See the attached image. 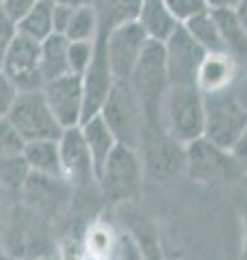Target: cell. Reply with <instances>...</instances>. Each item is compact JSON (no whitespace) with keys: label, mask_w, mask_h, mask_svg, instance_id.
Instances as JSON below:
<instances>
[{"label":"cell","mask_w":247,"mask_h":260,"mask_svg":"<svg viewBox=\"0 0 247 260\" xmlns=\"http://www.w3.org/2000/svg\"><path fill=\"white\" fill-rule=\"evenodd\" d=\"M128 80L133 85L135 93L139 95V100H141L145 124L163 126V104H165V95L169 91V76H167V65H165L163 42L150 39L141 59L137 61L135 70L130 72Z\"/></svg>","instance_id":"cell-1"},{"label":"cell","mask_w":247,"mask_h":260,"mask_svg":"<svg viewBox=\"0 0 247 260\" xmlns=\"http://www.w3.org/2000/svg\"><path fill=\"white\" fill-rule=\"evenodd\" d=\"M100 115L111 128L117 143L139 148L145 128V113L128 78H115L109 95L100 107Z\"/></svg>","instance_id":"cell-2"},{"label":"cell","mask_w":247,"mask_h":260,"mask_svg":"<svg viewBox=\"0 0 247 260\" xmlns=\"http://www.w3.org/2000/svg\"><path fill=\"white\" fill-rule=\"evenodd\" d=\"M143 160L137 148L117 143L106 158L100 176H98V186L106 202L111 204H123V202L137 200L143 184Z\"/></svg>","instance_id":"cell-3"},{"label":"cell","mask_w":247,"mask_h":260,"mask_svg":"<svg viewBox=\"0 0 247 260\" xmlns=\"http://www.w3.org/2000/svg\"><path fill=\"white\" fill-rule=\"evenodd\" d=\"M204 93L197 85H169L163 104V126L182 145L204 137Z\"/></svg>","instance_id":"cell-4"},{"label":"cell","mask_w":247,"mask_h":260,"mask_svg":"<svg viewBox=\"0 0 247 260\" xmlns=\"http://www.w3.org/2000/svg\"><path fill=\"white\" fill-rule=\"evenodd\" d=\"M204 137L224 150H232L247 126V107L234 95L232 87L204 93Z\"/></svg>","instance_id":"cell-5"},{"label":"cell","mask_w":247,"mask_h":260,"mask_svg":"<svg viewBox=\"0 0 247 260\" xmlns=\"http://www.w3.org/2000/svg\"><path fill=\"white\" fill-rule=\"evenodd\" d=\"M7 119L26 141L33 139H59L63 126L48 104L44 89L33 91H18L13 104L7 111Z\"/></svg>","instance_id":"cell-6"},{"label":"cell","mask_w":247,"mask_h":260,"mask_svg":"<svg viewBox=\"0 0 247 260\" xmlns=\"http://www.w3.org/2000/svg\"><path fill=\"white\" fill-rule=\"evenodd\" d=\"M184 154H187L189 176L202 184L228 182V180H234V178L245 176L243 167L234 158V154L210 143L206 137H200V139L187 143Z\"/></svg>","instance_id":"cell-7"},{"label":"cell","mask_w":247,"mask_h":260,"mask_svg":"<svg viewBox=\"0 0 247 260\" xmlns=\"http://www.w3.org/2000/svg\"><path fill=\"white\" fill-rule=\"evenodd\" d=\"M39 52H41V42L15 30L13 39L5 50L0 70L5 72V76L11 80L18 91L44 89V74H41Z\"/></svg>","instance_id":"cell-8"},{"label":"cell","mask_w":247,"mask_h":260,"mask_svg":"<svg viewBox=\"0 0 247 260\" xmlns=\"http://www.w3.org/2000/svg\"><path fill=\"white\" fill-rule=\"evenodd\" d=\"M137 150L141 154L143 167L156 178L174 176V174H180L182 169H187L184 145L176 141L167 133L165 126L145 124Z\"/></svg>","instance_id":"cell-9"},{"label":"cell","mask_w":247,"mask_h":260,"mask_svg":"<svg viewBox=\"0 0 247 260\" xmlns=\"http://www.w3.org/2000/svg\"><path fill=\"white\" fill-rule=\"evenodd\" d=\"M163 50L169 85H197V72H200L206 50L182 24L163 42Z\"/></svg>","instance_id":"cell-10"},{"label":"cell","mask_w":247,"mask_h":260,"mask_svg":"<svg viewBox=\"0 0 247 260\" xmlns=\"http://www.w3.org/2000/svg\"><path fill=\"white\" fill-rule=\"evenodd\" d=\"M150 44V37L139 24V20H130L117 24L106 32V52H109L111 70L115 78H128L135 70L137 61L141 59L143 50Z\"/></svg>","instance_id":"cell-11"},{"label":"cell","mask_w":247,"mask_h":260,"mask_svg":"<svg viewBox=\"0 0 247 260\" xmlns=\"http://www.w3.org/2000/svg\"><path fill=\"white\" fill-rule=\"evenodd\" d=\"M44 95L63 128L78 126L85 115V87L80 74H63L44 85Z\"/></svg>","instance_id":"cell-12"},{"label":"cell","mask_w":247,"mask_h":260,"mask_svg":"<svg viewBox=\"0 0 247 260\" xmlns=\"http://www.w3.org/2000/svg\"><path fill=\"white\" fill-rule=\"evenodd\" d=\"M113 83L115 74L111 70L109 52H106V32H98L94 39L91 63L82 74V87H85V115H82V121L100 113V107L109 95Z\"/></svg>","instance_id":"cell-13"},{"label":"cell","mask_w":247,"mask_h":260,"mask_svg":"<svg viewBox=\"0 0 247 260\" xmlns=\"http://www.w3.org/2000/svg\"><path fill=\"white\" fill-rule=\"evenodd\" d=\"M59 150H61V167L65 180L70 184H82V186L91 182L98 184L94 160L91 154H89L85 137H82L80 124L63 128L59 137Z\"/></svg>","instance_id":"cell-14"},{"label":"cell","mask_w":247,"mask_h":260,"mask_svg":"<svg viewBox=\"0 0 247 260\" xmlns=\"http://www.w3.org/2000/svg\"><path fill=\"white\" fill-rule=\"evenodd\" d=\"M70 182L63 176H46L30 172L22 186V195L35 210H56L68 200Z\"/></svg>","instance_id":"cell-15"},{"label":"cell","mask_w":247,"mask_h":260,"mask_svg":"<svg viewBox=\"0 0 247 260\" xmlns=\"http://www.w3.org/2000/svg\"><path fill=\"white\" fill-rule=\"evenodd\" d=\"M236 78V59L230 50L221 52H206L204 61L197 72V87L202 93L221 91L232 87Z\"/></svg>","instance_id":"cell-16"},{"label":"cell","mask_w":247,"mask_h":260,"mask_svg":"<svg viewBox=\"0 0 247 260\" xmlns=\"http://www.w3.org/2000/svg\"><path fill=\"white\" fill-rule=\"evenodd\" d=\"M80 128H82V137H85V141H87L89 154H91L94 169H96V180H98V176H100L106 158L111 156L113 148L117 145V139H115V135L111 133V128L106 126V121L102 119L100 113L87 117L85 121H80Z\"/></svg>","instance_id":"cell-17"},{"label":"cell","mask_w":247,"mask_h":260,"mask_svg":"<svg viewBox=\"0 0 247 260\" xmlns=\"http://www.w3.org/2000/svg\"><path fill=\"white\" fill-rule=\"evenodd\" d=\"M137 20L147 32V37L154 42H165L180 26V22L176 20V15L171 13L165 0H141Z\"/></svg>","instance_id":"cell-18"},{"label":"cell","mask_w":247,"mask_h":260,"mask_svg":"<svg viewBox=\"0 0 247 260\" xmlns=\"http://www.w3.org/2000/svg\"><path fill=\"white\" fill-rule=\"evenodd\" d=\"M24 160L30 172L46 176H63L59 139H33L24 145Z\"/></svg>","instance_id":"cell-19"},{"label":"cell","mask_w":247,"mask_h":260,"mask_svg":"<svg viewBox=\"0 0 247 260\" xmlns=\"http://www.w3.org/2000/svg\"><path fill=\"white\" fill-rule=\"evenodd\" d=\"M68 48H70V39L61 35V32H52L41 42L39 63H41V74H44V85L48 80L70 74Z\"/></svg>","instance_id":"cell-20"},{"label":"cell","mask_w":247,"mask_h":260,"mask_svg":"<svg viewBox=\"0 0 247 260\" xmlns=\"http://www.w3.org/2000/svg\"><path fill=\"white\" fill-rule=\"evenodd\" d=\"M98 15V32H109L117 24L137 20L141 0H94Z\"/></svg>","instance_id":"cell-21"},{"label":"cell","mask_w":247,"mask_h":260,"mask_svg":"<svg viewBox=\"0 0 247 260\" xmlns=\"http://www.w3.org/2000/svg\"><path fill=\"white\" fill-rule=\"evenodd\" d=\"M182 26L191 32L193 39L200 44L206 52H221V50H228L226 44H224V37L219 32V26H217V20L212 15L210 9H206L202 13H197L195 18L187 20Z\"/></svg>","instance_id":"cell-22"},{"label":"cell","mask_w":247,"mask_h":260,"mask_svg":"<svg viewBox=\"0 0 247 260\" xmlns=\"http://www.w3.org/2000/svg\"><path fill=\"white\" fill-rule=\"evenodd\" d=\"M52 9H54V0H37L35 7L15 24V30L22 32V35L37 39V42H44L48 35L54 32Z\"/></svg>","instance_id":"cell-23"},{"label":"cell","mask_w":247,"mask_h":260,"mask_svg":"<svg viewBox=\"0 0 247 260\" xmlns=\"http://www.w3.org/2000/svg\"><path fill=\"white\" fill-rule=\"evenodd\" d=\"M210 11L217 20L219 32L224 37V44L228 50L232 54L245 52L247 50V28L241 22V18H238L236 9H210Z\"/></svg>","instance_id":"cell-24"},{"label":"cell","mask_w":247,"mask_h":260,"mask_svg":"<svg viewBox=\"0 0 247 260\" xmlns=\"http://www.w3.org/2000/svg\"><path fill=\"white\" fill-rule=\"evenodd\" d=\"M96 35H98V15L94 5L74 9L70 26L65 30V37L70 42H94Z\"/></svg>","instance_id":"cell-25"},{"label":"cell","mask_w":247,"mask_h":260,"mask_svg":"<svg viewBox=\"0 0 247 260\" xmlns=\"http://www.w3.org/2000/svg\"><path fill=\"white\" fill-rule=\"evenodd\" d=\"M28 176H30V169L26 165V160H24V154L15 158L0 160V186L7 193H22V186Z\"/></svg>","instance_id":"cell-26"},{"label":"cell","mask_w":247,"mask_h":260,"mask_svg":"<svg viewBox=\"0 0 247 260\" xmlns=\"http://www.w3.org/2000/svg\"><path fill=\"white\" fill-rule=\"evenodd\" d=\"M24 145H26V139L15 130V126L7 119V115H3L0 117V160L22 156Z\"/></svg>","instance_id":"cell-27"},{"label":"cell","mask_w":247,"mask_h":260,"mask_svg":"<svg viewBox=\"0 0 247 260\" xmlns=\"http://www.w3.org/2000/svg\"><path fill=\"white\" fill-rule=\"evenodd\" d=\"M115 241H117V234H113L104 225H96L87 234V251H94L96 256H111Z\"/></svg>","instance_id":"cell-28"},{"label":"cell","mask_w":247,"mask_h":260,"mask_svg":"<svg viewBox=\"0 0 247 260\" xmlns=\"http://www.w3.org/2000/svg\"><path fill=\"white\" fill-rule=\"evenodd\" d=\"M94 56V42H70L68 48V61H70V72L74 74H85Z\"/></svg>","instance_id":"cell-29"},{"label":"cell","mask_w":247,"mask_h":260,"mask_svg":"<svg viewBox=\"0 0 247 260\" xmlns=\"http://www.w3.org/2000/svg\"><path fill=\"white\" fill-rule=\"evenodd\" d=\"M165 3H167V7L171 9V13L176 15V20L180 24L195 18L197 13L210 9V7L206 5V0H165Z\"/></svg>","instance_id":"cell-30"},{"label":"cell","mask_w":247,"mask_h":260,"mask_svg":"<svg viewBox=\"0 0 247 260\" xmlns=\"http://www.w3.org/2000/svg\"><path fill=\"white\" fill-rule=\"evenodd\" d=\"M37 0H3L0 7H3L5 15L9 18L13 24H18L24 15H26L33 7H35Z\"/></svg>","instance_id":"cell-31"},{"label":"cell","mask_w":247,"mask_h":260,"mask_svg":"<svg viewBox=\"0 0 247 260\" xmlns=\"http://www.w3.org/2000/svg\"><path fill=\"white\" fill-rule=\"evenodd\" d=\"M15 95H18V89L13 87V83L5 76V72L0 70V117L7 115V111L13 104Z\"/></svg>","instance_id":"cell-32"},{"label":"cell","mask_w":247,"mask_h":260,"mask_svg":"<svg viewBox=\"0 0 247 260\" xmlns=\"http://www.w3.org/2000/svg\"><path fill=\"white\" fill-rule=\"evenodd\" d=\"M72 13H74L72 7L56 5L54 3V9H52V26H54V32H61V35H65V30H68V26H70V20H72Z\"/></svg>","instance_id":"cell-33"},{"label":"cell","mask_w":247,"mask_h":260,"mask_svg":"<svg viewBox=\"0 0 247 260\" xmlns=\"http://www.w3.org/2000/svg\"><path fill=\"white\" fill-rule=\"evenodd\" d=\"M13 35H15V24L7 18L3 7H0V63H3L5 50H7V46H9V42L13 39Z\"/></svg>","instance_id":"cell-34"},{"label":"cell","mask_w":247,"mask_h":260,"mask_svg":"<svg viewBox=\"0 0 247 260\" xmlns=\"http://www.w3.org/2000/svg\"><path fill=\"white\" fill-rule=\"evenodd\" d=\"M234 154V158L238 160V165L243 167V172H245V176H247V126H245V130H243V135L238 137V141L234 143V148L230 150Z\"/></svg>","instance_id":"cell-35"},{"label":"cell","mask_w":247,"mask_h":260,"mask_svg":"<svg viewBox=\"0 0 247 260\" xmlns=\"http://www.w3.org/2000/svg\"><path fill=\"white\" fill-rule=\"evenodd\" d=\"M241 0H206L210 9H234Z\"/></svg>","instance_id":"cell-36"},{"label":"cell","mask_w":247,"mask_h":260,"mask_svg":"<svg viewBox=\"0 0 247 260\" xmlns=\"http://www.w3.org/2000/svg\"><path fill=\"white\" fill-rule=\"evenodd\" d=\"M56 5H65V7H72V9H78V7H87V5H94V0H54Z\"/></svg>","instance_id":"cell-37"},{"label":"cell","mask_w":247,"mask_h":260,"mask_svg":"<svg viewBox=\"0 0 247 260\" xmlns=\"http://www.w3.org/2000/svg\"><path fill=\"white\" fill-rule=\"evenodd\" d=\"M234 9H236L238 18H241V22L245 24V28H247V0H241V3H238Z\"/></svg>","instance_id":"cell-38"},{"label":"cell","mask_w":247,"mask_h":260,"mask_svg":"<svg viewBox=\"0 0 247 260\" xmlns=\"http://www.w3.org/2000/svg\"><path fill=\"white\" fill-rule=\"evenodd\" d=\"M243 225H245V241H243V249L247 254V208H245V215H243Z\"/></svg>","instance_id":"cell-39"},{"label":"cell","mask_w":247,"mask_h":260,"mask_svg":"<svg viewBox=\"0 0 247 260\" xmlns=\"http://www.w3.org/2000/svg\"><path fill=\"white\" fill-rule=\"evenodd\" d=\"M5 189H3V186H0V221H3V200H5Z\"/></svg>","instance_id":"cell-40"},{"label":"cell","mask_w":247,"mask_h":260,"mask_svg":"<svg viewBox=\"0 0 247 260\" xmlns=\"http://www.w3.org/2000/svg\"><path fill=\"white\" fill-rule=\"evenodd\" d=\"M0 3H3V0H0Z\"/></svg>","instance_id":"cell-41"}]
</instances>
